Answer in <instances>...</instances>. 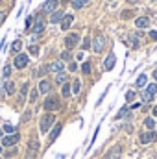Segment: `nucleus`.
<instances>
[{
	"mask_svg": "<svg viewBox=\"0 0 157 159\" xmlns=\"http://www.w3.org/2000/svg\"><path fill=\"white\" fill-rule=\"evenodd\" d=\"M52 124H54V115L46 113V115H43V117H41V126H39V128H41V132H43V133H46V132L50 130V126H52Z\"/></svg>",
	"mask_w": 157,
	"mask_h": 159,
	"instance_id": "nucleus-1",
	"label": "nucleus"
},
{
	"mask_svg": "<svg viewBox=\"0 0 157 159\" xmlns=\"http://www.w3.org/2000/svg\"><path fill=\"white\" fill-rule=\"evenodd\" d=\"M104 46H105V37L98 33V35L94 37V41H93V50H94L96 54H100V52L104 50Z\"/></svg>",
	"mask_w": 157,
	"mask_h": 159,
	"instance_id": "nucleus-2",
	"label": "nucleus"
},
{
	"mask_svg": "<svg viewBox=\"0 0 157 159\" xmlns=\"http://www.w3.org/2000/svg\"><path fill=\"white\" fill-rule=\"evenodd\" d=\"M43 107H44L46 111H52V109H57V107H59V100H57L56 96H48V98L44 100V104H43Z\"/></svg>",
	"mask_w": 157,
	"mask_h": 159,
	"instance_id": "nucleus-3",
	"label": "nucleus"
},
{
	"mask_svg": "<svg viewBox=\"0 0 157 159\" xmlns=\"http://www.w3.org/2000/svg\"><path fill=\"white\" fill-rule=\"evenodd\" d=\"M20 141V135L19 133H11V135H6L4 139H2V146H13V144H17Z\"/></svg>",
	"mask_w": 157,
	"mask_h": 159,
	"instance_id": "nucleus-4",
	"label": "nucleus"
},
{
	"mask_svg": "<svg viewBox=\"0 0 157 159\" xmlns=\"http://www.w3.org/2000/svg\"><path fill=\"white\" fill-rule=\"evenodd\" d=\"M78 43H80V35H78V33H68L67 39H65V44H67L68 50L74 48V46H78Z\"/></svg>",
	"mask_w": 157,
	"mask_h": 159,
	"instance_id": "nucleus-5",
	"label": "nucleus"
},
{
	"mask_svg": "<svg viewBox=\"0 0 157 159\" xmlns=\"http://www.w3.org/2000/svg\"><path fill=\"white\" fill-rule=\"evenodd\" d=\"M126 43H128L131 48H139V46H141V35H139V33H128Z\"/></svg>",
	"mask_w": 157,
	"mask_h": 159,
	"instance_id": "nucleus-6",
	"label": "nucleus"
},
{
	"mask_svg": "<svg viewBox=\"0 0 157 159\" xmlns=\"http://www.w3.org/2000/svg\"><path fill=\"white\" fill-rule=\"evenodd\" d=\"M28 63H30V57H28L26 54H17V57H15V63H13V65H15L17 69H24Z\"/></svg>",
	"mask_w": 157,
	"mask_h": 159,
	"instance_id": "nucleus-7",
	"label": "nucleus"
},
{
	"mask_svg": "<svg viewBox=\"0 0 157 159\" xmlns=\"http://www.w3.org/2000/svg\"><path fill=\"white\" fill-rule=\"evenodd\" d=\"M120 157H122V146H120V144L113 146V148L105 154V159H120Z\"/></svg>",
	"mask_w": 157,
	"mask_h": 159,
	"instance_id": "nucleus-8",
	"label": "nucleus"
},
{
	"mask_svg": "<svg viewBox=\"0 0 157 159\" xmlns=\"http://www.w3.org/2000/svg\"><path fill=\"white\" fill-rule=\"evenodd\" d=\"M41 11L43 13H54V11H57V0H46L43 4V9Z\"/></svg>",
	"mask_w": 157,
	"mask_h": 159,
	"instance_id": "nucleus-9",
	"label": "nucleus"
},
{
	"mask_svg": "<svg viewBox=\"0 0 157 159\" xmlns=\"http://www.w3.org/2000/svg\"><path fill=\"white\" fill-rule=\"evenodd\" d=\"M33 22H35V24H33V28H31V30H33V33L37 35V33H41V31L44 30V20H43V17H41V15H37V17L33 19Z\"/></svg>",
	"mask_w": 157,
	"mask_h": 159,
	"instance_id": "nucleus-10",
	"label": "nucleus"
},
{
	"mask_svg": "<svg viewBox=\"0 0 157 159\" xmlns=\"http://www.w3.org/2000/svg\"><path fill=\"white\" fill-rule=\"evenodd\" d=\"M115 63H117V57H115V54L111 52V54L105 57V61H104V69H105V70H113Z\"/></svg>",
	"mask_w": 157,
	"mask_h": 159,
	"instance_id": "nucleus-11",
	"label": "nucleus"
},
{
	"mask_svg": "<svg viewBox=\"0 0 157 159\" xmlns=\"http://www.w3.org/2000/svg\"><path fill=\"white\" fill-rule=\"evenodd\" d=\"M155 137H157L155 132H146V133H141V143H143V144H148V143L155 141Z\"/></svg>",
	"mask_w": 157,
	"mask_h": 159,
	"instance_id": "nucleus-12",
	"label": "nucleus"
},
{
	"mask_svg": "<svg viewBox=\"0 0 157 159\" xmlns=\"http://www.w3.org/2000/svg\"><path fill=\"white\" fill-rule=\"evenodd\" d=\"M63 19H65V13H63L61 9H57V11H54V13H52L50 22H52V24H57V22H61Z\"/></svg>",
	"mask_w": 157,
	"mask_h": 159,
	"instance_id": "nucleus-13",
	"label": "nucleus"
},
{
	"mask_svg": "<svg viewBox=\"0 0 157 159\" xmlns=\"http://www.w3.org/2000/svg\"><path fill=\"white\" fill-rule=\"evenodd\" d=\"M28 152H30V154H35V156H37V152H39V141H37L35 137H31V139H30V144H28Z\"/></svg>",
	"mask_w": 157,
	"mask_h": 159,
	"instance_id": "nucleus-14",
	"label": "nucleus"
},
{
	"mask_svg": "<svg viewBox=\"0 0 157 159\" xmlns=\"http://www.w3.org/2000/svg\"><path fill=\"white\" fill-rule=\"evenodd\" d=\"M61 130H63V124H61V122H57V124L54 126V130L50 132V141H56V139L59 137V133H61Z\"/></svg>",
	"mask_w": 157,
	"mask_h": 159,
	"instance_id": "nucleus-15",
	"label": "nucleus"
},
{
	"mask_svg": "<svg viewBox=\"0 0 157 159\" xmlns=\"http://www.w3.org/2000/svg\"><path fill=\"white\" fill-rule=\"evenodd\" d=\"M37 89H39V93H44V94H46V93H50V89H52V83H50L48 80H43V82L39 83V87H37Z\"/></svg>",
	"mask_w": 157,
	"mask_h": 159,
	"instance_id": "nucleus-16",
	"label": "nucleus"
},
{
	"mask_svg": "<svg viewBox=\"0 0 157 159\" xmlns=\"http://www.w3.org/2000/svg\"><path fill=\"white\" fill-rule=\"evenodd\" d=\"M135 26H137V28H148V26H150V19H148V17H139V19L135 20Z\"/></svg>",
	"mask_w": 157,
	"mask_h": 159,
	"instance_id": "nucleus-17",
	"label": "nucleus"
},
{
	"mask_svg": "<svg viewBox=\"0 0 157 159\" xmlns=\"http://www.w3.org/2000/svg\"><path fill=\"white\" fill-rule=\"evenodd\" d=\"M72 20H74L72 15H65V19L61 20V30H68V26L72 24Z\"/></svg>",
	"mask_w": 157,
	"mask_h": 159,
	"instance_id": "nucleus-18",
	"label": "nucleus"
},
{
	"mask_svg": "<svg viewBox=\"0 0 157 159\" xmlns=\"http://www.w3.org/2000/svg\"><path fill=\"white\" fill-rule=\"evenodd\" d=\"M48 67H50V70H56V72H63V67H65V65H63V61H54V63H50Z\"/></svg>",
	"mask_w": 157,
	"mask_h": 159,
	"instance_id": "nucleus-19",
	"label": "nucleus"
},
{
	"mask_svg": "<svg viewBox=\"0 0 157 159\" xmlns=\"http://www.w3.org/2000/svg\"><path fill=\"white\" fill-rule=\"evenodd\" d=\"M4 91H6V94H13L15 93V83L13 82H6L4 83Z\"/></svg>",
	"mask_w": 157,
	"mask_h": 159,
	"instance_id": "nucleus-20",
	"label": "nucleus"
},
{
	"mask_svg": "<svg viewBox=\"0 0 157 159\" xmlns=\"http://www.w3.org/2000/svg\"><path fill=\"white\" fill-rule=\"evenodd\" d=\"M89 4V0H72V7L74 9H81L83 6H87Z\"/></svg>",
	"mask_w": 157,
	"mask_h": 159,
	"instance_id": "nucleus-21",
	"label": "nucleus"
},
{
	"mask_svg": "<svg viewBox=\"0 0 157 159\" xmlns=\"http://www.w3.org/2000/svg\"><path fill=\"white\" fill-rule=\"evenodd\" d=\"M20 48H22V43L17 39V41L11 44V52H13V54H20Z\"/></svg>",
	"mask_w": 157,
	"mask_h": 159,
	"instance_id": "nucleus-22",
	"label": "nucleus"
},
{
	"mask_svg": "<svg viewBox=\"0 0 157 159\" xmlns=\"http://www.w3.org/2000/svg\"><path fill=\"white\" fill-rule=\"evenodd\" d=\"M81 91V82L80 80H74L72 82V94H78Z\"/></svg>",
	"mask_w": 157,
	"mask_h": 159,
	"instance_id": "nucleus-23",
	"label": "nucleus"
},
{
	"mask_svg": "<svg viewBox=\"0 0 157 159\" xmlns=\"http://www.w3.org/2000/svg\"><path fill=\"white\" fill-rule=\"evenodd\" d=\"M141 98H143V102H144V104H148V102H152V100H154V94H150L148 91H144V93L141 94Z\"/></svg>",
	"mask_w": 157,
	"mask_h": 159,
	"instance_id": "nucleus-24",
	"label": "nucleus"
},
{
	"mask_svg": "<svg viewBox=\"0 0 157 159\" xmlns=\"http://www.w3.org/2000/svg\"><path fill=\"white\" fill-rule=\"evenodd\" d=\"M70 93H72V87H70L68 83H63V89H61V94H63V96H68Z\"/></svg>",
	"mask_w": 157,
	"mask_h": 159,
	"instance_id": "nucleus-25",
	"label": "nucleus"
},
{
	"mask_svg": "<svg viewBox=\"0 0 157 159\" xmlns=\"http://www.w3.org/2000/svg\"><path fill=\"white\" fill-rule=\"evenodd\" d=\"M56 82H57V83H61V85H63V83H65V82H67V74H65V72H59V74H57V76H56Z\"/></svg>",
	"mask_w": 157,
	"mask_h": 159,
	"instance_id": "nucleus-26",
	"label": "nucleus"
},
{
	"mask_svg": "<svg viewBox=\"0 0 157 159\" xmlns=\"http://www.w3.org/2000/svg\"><path fill=\"white\" fill-rule=\"evenodd\" d=\"M48 70H50V67H48V65H44V67H41V69H39V70H37L35 74H37V76H44V74H46Z\"/></svg>",
	"mask_w": 157,
	"mask_h": 159,
	"instance_id": "nucleus-27",
	"label": "nucleus"
},
{
	"mask_svg": "<svg viewBox=\"0 0 157 159\" xmlns=\"http://www.w3.org/2000/svg\"><path fill=\"white\" fill-rule=\"evenodd\" d=\"M137 85H139V87H144V85H146V76H144V74H141V76L137 78Z\"/></svg>",
	"mask_w": 157,
	"mask_h": 159,
	"instance_id": "nucleus-28",
	"label": "nucleus"
},
{
	"mask_svg": "<svg viewBox=\"0 0 157 159\" xmlns=\"http://www.w3.org/2000/svg\"><path fill=\"white\" fill-rule=\"evenodd\" d=\"M81 72L83 74H91V63H83L81 65Z\"/></svg>",
	"mask_w": 157,
	"mask_h": 159,
	"instance_id": "nucleus-29",
	"label": "nucleus"
},
{
	"mask_svg": "<svg viewBox=\"0 0 157 159\" xmlns=\"http://www.w3.org/2000/svg\"><path fill=\"white\" fill-rule=\"evenodd\" d=\"M144 126H146L148 130H152V128L155 126V120H154V119H146V120H144Z\"/></svg>",
	"mask_w": 157,
	"mask_h": 159,
	"instance_id": "nucleus-30",
	"label": "nucleus"
},
{
	"mask_svg": "<svg viewBox=\"0 0 157 159\" xmlns=\"http://www.w3.org/2000/svg\"><path fill=\"white\" fill-rule=\"evenodd\" d=\"M4 133H9V135L15 133V128H13L11 124H4Z\"/></svg>",
	"mask_w": 157,
	"mask_h": 159,
	"instance_id": "nucleus-31",
	"label": "nucleus"
},
{
	"mask_svg": "<svg viewBox=\"0 0 157 159\" xmlns=\"http://www.w3.org/2000/svg\"><path fill=\"white\" fill-rule=\"evenodd\" d=\"M146 91H148L150 94H155V93H157V85H155V83H150V85L146 87Z\"/></svg>",
	"mask_w": 157,
	"mask_h": 159,
	"instance_id": "nucleus-32",
	"label": "nucleus"
},
{
	"mask_svg": "<svg viewBox=\"0 0 157 159\" xmlns=\"http://www.w3.org/2000/svg\"><path fill=\"white\" fill-rule=\"evenodd\" d=\"M28 50H30V54H31V56H37V54H39L37 44H30V48H28Z\"/></svg>",
	"mask_w": 157,
	"mask_h": 159,
	"instance_id": "nucleus-33",
	"label": "nucleus"
},
{
	"mask_svg": "<svg viewBox=\"0 0 157 159\" xmlns=\"http://www.w3.org/2000/svg\"><path fill=\"white\" fill-rule=\"evenodd\" d=\"M26 93H28V83H24V85L20 87V100H24V96H26Z\"/></svg>",
	"mask_w": 157,
	"mask_h": 159,
	"instance_id": "nucleus-34",
	"label": "nucleus"
},
{
	"mask_svg": "<svg viewBox=\"0 0 157 159\" xmlns=\"http://www.w3.org/2000/svg\"><path fill=\"white\" fill-rule=\"evenodd\" d=\"M70 57H72V56H70V52H68V50H65V52L61 54V59H63V61H68Z\"/></svg>",
	"mask_w": 157,
	"mask_h": 159,
	"instance_id": "nucleus-35",
	"label": "nucleus"
},
{
	"mask_svg": "<svg viewBox=\"0 0 157 159\" xmlns=\"http://www.w3.org/2000/svg\"><path fill=\"white\" fill-rule=\"evenodd\" d=\"M37 93H39V89H33V91H31V94H30V102H35V100H37Z\"/></svg>",
	"mask_w": 157,
	"mask_h": 159,
	"instance_id": "nucleus-36",
	"label": "nucleus"
},
{
	"mask_svg": "<svg viewBox=\"0 0 157 159\" xmlns=\"http://www.w3.org/2000/svg\"><path fill=\"white\" fill-rule=\"evenodd\" d=\"M133 98H135V93H133V91H128V93H126V100H128V102H133Z\"/></svg>",
	"mask_w": 157,
	"mask_h": 159,
	"instance_id": "nucleus-37",
	"label": "nucleus"
},
{
	"mask_svg": "<svg viewBox=\"0 0 157 159\" xmlns=\"http://www.w3.org/2000/svg\"><path fill=\"white\" fill-rule=\"evenodd\" d=\"M126 113H128V106H126V107H122V109L118 111V115H117V119H124V115H126Z\"/></svg>",
	"mask_w": 157,
	"mask_h": 159,
	"instance_id": "nucleus-38",
	"label": "nucleus"
},
{
	"mask_svg": "<svg viewBox=\"0 0 157 159\" xmlns=\"http://www.w3.org/2000/svg\"><path fill=\"white\" fill-rule=\"evenodd\" d=\"M9 74H11V67H9V65H6V67H4V78H7Z\"/></svg>",
	"mask_w": 157,
	"mask_h": 159,
	"instance_id": "nucleus-39",
	"label": "nucleus"
},
{
	"mask_svg": "<svg viewBox=\"0 0 157 159\" xmlns=\"http://www.w3.org/2000/svg\"><path fill=\"white\" fill-rule=\"evenodd\" d=\"M31 22H33V17H28V19H26V30L31 28Z\"/></svg>",
	"mask_w": 157,
	"mask_h": 159,
	"instance_id": "nucleus-40",
	"label": "nucleus"
},
{
	"mask_svg": "<svg viewBox=\"0 0 157 159\" xmlns=\"http://www.w3.org/2000/svg\"><path fill=\"white\" fill-rule=\"evenodd\" d=\"M91 46V41L89 39H83V48H89Z\"/></svg>",
	"mask_w": 157,
	"mask_h": 159,
	"instance_id": "nucleus-41",
	"label": "nucleus"
},
{
	"mask_svg": "<svg viewBox=\"0 0 157 159\" xmlns=\"http://www.w3.org/2000/svg\"><path fill=\"white\" fill-rule=\"evenodd\" d=\"M26 159H37V156H35V154H30V152H28V154H26Z\"/></svg>",
	"mask_w": 157,
	"mask_h": 159,
	"instance_id": "nucleus-42",
	"label": "nucleus"
},
{
	"mask_svg": "<svg viewBox=\"0 0 157 159\" xmlns=\"http://www.w3.org/2000/svg\"><path fill=\"white\" fill-rule=\"evenodd\" d=\"M4 19H6V11H0V24L4 22Z\"/></svg>",
	"mask_w": 157,
	"mask_h": 159,
	"instance_id": "nucleus-43",
	"label": "nucleus"
},
{
	"mask_svg": "<svg viewBox=\"0 0 157 159\" xmlns=\"http://www.w3.org/2000/svg\"><path fill=\"white\" fill-rule=\"evenodd\" d=\"M150 37H152V39H157V31H155V30H152V31H150Z\"/></svg>",
	"mask_w": 157,
	"mask_h": 159,
	"instance_id": "nucleus-44",
	"label": "nucleus"
},
{
	"mask_svg": "<svg viewBox=\"0 0 157 159\" xmlns=\"http://www.w3.org/2000/svg\"><path fill=\"white\" fill-rule=\"evenodd\" d=\"M28 119H30V111H26V113L22 115V120H28Z\"/></svg>",
	"mask_w": 157,
	"mask_h": 159,
	"instance_id": "nucleus-45",
	"label": "nucleus"
},
{
	"mask_svg": "<svg viewBox=\"0 0 157 159\" xmlns=\"http://www.w3.org/2000/svg\"><path fill=\"white\" fill-rule=\"evenodd\" d=\"M68 69H70V70H76V69H78V65H76V63H70V67H68Z\"/></svg>",
	"mask_w": 157,
	"mask_h": 159,
	"instance_id": "nucleus-46",
	"label": "nucleus"
},
{
	"mask_svg": "<svg viewBox=\"0 0 157 159\" xmlns=\"http://www.w3.org/2000/svg\"><path fill=\"white\" fill-rule=\"evenodd\" d=\"M137 2H139V0H130V4H137Z\"/></svg>",
	"mask_w": 157,
	"mask_h": 159,
	"instance_id": "nucleus-47",
	"label": "nucleus"
},
{
	"mask_svg": "<svg viewBox=\"0 0 157 159\" xmlns=\"http://www.w3.org/2000/svg\"><path fill=\"white\" fill-rule=\"evenodd\" d=\"M154 78H155V80H157V69H155V70H154Z\"/></svg>",
	"mask_w": 157,
	"mask_h": 159,
	"instance_id": "nucleus-48",
	"label": "nucleus"
},
{
	"mask_svg": "<svg viewBox=\"0 0 157 159\" xmlns=\"http://www.w3.org/2000/svg\"><path fill=\"white\" fill-rule=\"evenodd\" d=\"M154 115H155V117H157V106H155V107H154Z\"/></svg>",
	"mask_w": 157,
	"mask_h": 159,
	"instance_id": "nucleus-49",
	"label": "nucleus"
},
{
	"mask_svg": "<svg viewBox=\"0 0 157 159\" xmlns=\"http://www.w3.org/2000/svg\"><path fill=\"white\" fill-rule=\"evenodd\" d=\"M2 135H4V130H2V132H0V137H2Z\"/></svg>",
	"mask_w": 157,
	"mask_h": 159,
	"instance_id": "nucleus-50",
	"label": "nucleus"
},
{
	"mask_svg": "<svg viewBox=\"0 0 157 159\" xmlns=\"http://www.w3.org/2000/svg\"><path fill=\"white\" fill-rule=\"evenodd\" d=\"M0 152H2V144H0Z\"/></svg>",
	"mask_w": 157,
	"mask_h": 159,
	"instance_id": "nucleus-51",
	"label": "nucleus"
},
{
	"mask_svg": "<svg viewBox=\"0 0 157 159\" xmlns=\"http://www.w3.org/2000/svg\"><path fill=\"white\" fill-rule=\"evenodd\" d=\"M89 2H91V0H89Z\"/></svg>",
	"mask_w": 157,
	"mask_h": 159,
	"instance_id": "nucleus-52",
	"label": "nucleus"
},
{
	"mask_svg": "<svg viewBox=\"0 0 157 159\" xmlns=\"http://www.w3.org/2000/svg\"><path fill=\"white\" fill-rule=\"evenodd\" d=\"M0 159H2V157H0Z\"/></svg>",
	"mask_w": 157,
	"mask_h": 159,
	"instance_id": "nucleus-53",
	"label": "nucleus"
}]
</instances>
